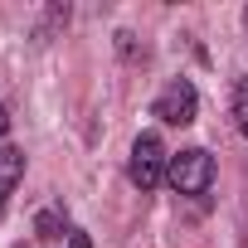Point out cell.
Listing matches in <instances>:
<instances>
[{
	"mask_svg": "<svg viewBox=\"0 0 248 248\" xmlns=\"http://www.w3.org/2000/svg\"><path fill=\"white\" fill-rule=\"evenodd\" d=\"M166 180H170L175 195H209V185H214V156L204 146H185V151L170 156Z\"/></svg>",
	"mask_w": 248,
	"mask_h": 248,
	"instance_id": "6da1fadb",
	"label": "cell"
},
{
	"mask_svg": "<svg viewBox=\"0 0 248 248\" xmlns=\"http://www.w3.org/2000/svg\"><path fill=\"white\" fill-rule=\"evenodd\" d=\"M166 166H170V156H166L161 137H156V132H141V137L132 141V156H127V175H132V185H137L141 195L156 190V185L166 180Z\"/></svg>",
	"mask_w": 248,
	"mask_h": 248,
	"instance_id": "7a4b0ae2",
	"label": "cell"
},
{
	"mask_svg": "<svg viewBox=\"0 0 248 248\" xmlns=\"http://www.w3.org/2000/svg\"><path fill=\"white\" fill-rule=\"evenodd\" d=\"M195 112H200V93H195V83H185V78H170V83L156 93V102H151V117H161L166 127H190Z\"/></svg>",
	"mask_w": 248,
	"mask_h": 248,
	"instance_id": "3957f363",
	"label": "cell"
},
{
	"mask_svg": "<svg viewBox=\"0 0 248 248\" xmlns=\"http://www.w3.org/2000/svg\"><path fill=\"white\" fill-rule=\"evenodd\" d=\"M20 175H25V151H15V146H0V190H15L20 185Z\"/></svg>",
	"mask_w": 248,
	"mask_h": 248,
	"instance_id": "277c9868",
	"label": "cell"
},
{
	"mask_svg": "<svg viewBox=\"0 0 248 248\" xmlns=\"http://www.w3.org/2000/svg\"><path fill=\"white\" fill-rule=\"evenodd\" d=\"M63 224H68V214H63L59 204H54V209H44V214L34 219V229H39V238H59V233H63Z\"/></svg>",
	"mask_w": 248,
	"mask_h": 248,
	"instance_id": "5b68a950",
	"label": "cell"
},
{
	"mask_svg": "<svg viewBox=\"0 0 248 248\" xmlns=\"http://www.w3.org/2000/svg\"><path fill=\"white\" fill-rule=\"evenodd\" d=\"M233 117H238V132L248 137V78L233 83Z\"/></svg>",
	"mask_w": 248,
	"mask_h": 248,
	"instance_id": "8992f818",
	"label": "cell"
},
{
	"mask_svg": "<svg viewBox=\"0 0 248 248\" xmlns=\"http://www.w3.org/2000/svg\"><path fill=\"white\" fill-rule=\"evenodd\" d=\"M68 248H93V238L88 233H68Z\"/></svg>",
	"mask_w": 248,
	"mask_h": 248,
	"instance_id": "52a82bcc",
	"label": "cell"
},
{
	"mask_svg": "<svg viewBox=\"0 0 248 248\" xmlns=\"http://www.w3.org/2000/svg\"><path fill=\"white\" fill-rule=\"evenodd\" d=\"M0 214H5V190H0Z\"/></svg>",
	"mask_w": 248,
	"mask_h": 248,
	"instance_id": "ba28073f",
	"label": "cell"
},
{
	"mask_svg": "<svg viewBox=\"0 0 248 248\" xmlns=\"http://www.w3.org/2000/svg\"><path fill=\"white\" fill-rule=\"evenodd\" d=\"M243 20H248V15H243Z\"/></svg>",
	"mask_w": 248,
	"mask_h": 248,
	"instance_id": "9c48e42d",
	"label": "cell"
}]
</instances>
